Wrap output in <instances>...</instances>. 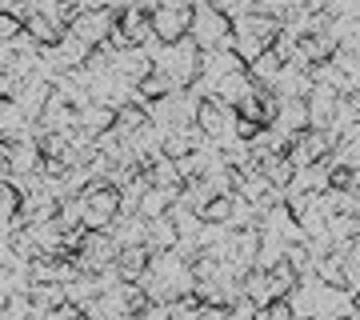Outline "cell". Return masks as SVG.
<instances>
[{
	"instance_id": "cell-1",
	"label": "cell",
	"mask_w": 360,
	"mask_h": 320,
	"mask_svg": "<svg viewBox=\"0 0 360 320\" xmlns=\"http://www.w3.org/2000/svg\"><path fill=\"white\" fill-rule=\"evenodd\" d=\"M84 200V229H112V220L120 217V188L108 180H92L80 192Z\"/></svg>"
},
{
	"instance_id": "cell-2",
	"label": "cell",
	"mask_w": 360,
	"mask_h": 320,
	"mask_svg": "<svg viewBox=\"0 0 360 320\" xmlns=\"http://www.w3.org/2000/svg\"><path fill=\"white\" fill-rule=\"evenodd\" d=\"M188 37L200 44V52L208 49H232V20L217 8H193V28H188Z\"/></svg>"
},
{
	"instance_id": "cell-3",
	"label": "cell",
	"mask_w": 360,
	"mask_h": 320,
	"mask_svg": "<svg viewBox=\"0 0 360 320\" xmlns=\"http://www.w3.org/2000/svg\"><path fill=\"white\" fill-rule=\"evenodd\" d=\"M196 124H200V132H205L212 144H224V141L236 136V108L224 104L220 96H208V101H200V108H196Z\"/></svg>"
},
{
	"instance_id": "cell-4",
	"label": "cell",
	"mask_w": 360,
	"mask_h": 320,
	"mask_svg": "<svg viewBox=\"0 0 360 320\" xmlns=\"http://www.w3.org/2000/svg\"><path fill=\"white\" fill-rule=\"evenodd\" d=\"M116 13H120V8H84L68 28H72L89 49H101L104 40H108V32L116 28Z\"/></svg>"
},
{
	"instance_id": "cell-5",
	"label": "cell",
	"mask_w": 360,
	"mask_h": 320,
	"mask_svg": "<svg viewBox=\"0 0 360 320\" xmlns=\"http://www.w3.org/2000/svg\"><path fill=\"white\" fill-rule=\"evenodd\" d=\"M356 308V293L345 284H316V320H333V316H352Z\"/></svg>"
},
{
	"instance_id": "cell-6",
	"label": "cell",
	"mask_w": 360,
	"mask_h": 320,
	"mask_svg": "<svg viewBox=\"0 0 360 320\" xmlns=\"http://www.w3.org/2000/svg\"><path fill=\"white\" fill-rule=\"evenodd\" d=\"M153 52L148 49H141V44H132V49H124V52H116L112 56V72L116 77H124V80H132V84H141L144 77H153Z\"/></svg>"
},
{
	"instance_id": "cell-7",
	"label": "cell",
	"mask_w": 360,
	"mask_h": 320,
	"mask_svg": "<svg viewBox=\"0 0 360 320\" xmlns=\"http://www.w3.org/2000/svg\"><path fill=\"white\" fill-rule=\"evenodd\" d=\"M312 89H316V84H312V72L300 68V64H284L276 84H272V92H276L281 101H309Z\"/></svg>"
},
{
	"instance_id": "cell-8",
	"label": "cell",
	"mask_w": 360,
	"mask_h": 320,
	"mask_svg": "<svg viewBox=\"0 0 360 320\" xmlns=\"http://www.w3.org/2000/svg\"><path fill=\"white\" fill-rule=\"evenodd\" d=\"M208 136L200 132V124H176L165 132V156H172V160H180V156H193L196 148H205Z\"/></svg>"
},
{
	"instance_id": "cell-9",
	"label": "cell",
	"mask_w": 360,
	"mask_h": 320,
	"mask_svg": "<svg viewBox=\"0 0 360 320\" xmlns=\"http://www.w3.org/2000/svg\"><path fill=\"white\" fill-rule=\"evenodd\" d=\"M28 276H32V284H68L77 276V269L68 256H37V260H28Z\"/></svg>"
},
{
	"instance_id": "cell-10",
	"label": "cell",
	"mask_w": 360,
	"mask_h": 320,
	"mask_svg": "<svg viewBox=\"0 0 360 320\" xmlns=\"http://www.w3.org/2000/svg\"><path fill=\"white\" fill-rule=\"evenodd\" d=\"M188 28H193V8H156L153 13V32L156 40H165V44H176L180 37H188Z\"/></svg>"
},
{
	"instance_id": "cell-11",
	"label": "cell",
	"mask_w": 360,
	"mask_h": 320,
	"mask_svg": "<svg viewBox=\"0 0 360 320\" xmlns=\"http://www.w3.org/2000/svg\"><path fill=\"white\" fill-rule=\"evenodd\" d=\"M116 25L129 32V40L132 44H141V49H148L156 40V32H153V13H144V8H136V4H124L120 13H116Z\"/></svg>"
},
{
	"instance_id": "cell-12",
	"label": "cell",
	"mask_w": 360,
	"mask_h": 320,
	"mask_svg": "<svg viewBox=\"0 0 360 320\" xmlns=\"http://www.w3.org/2000/svg\"><path fill=\"white\" fill-rule=\"evenodd\" d=\"M49 96H52V80L32 77V80H25V84H20V92L13 96V104L28 116V120H37V116L44 113V104H49Z\"/></svg>"
},
{
	"instance_id": "cell-13",
	"label": "cell",
	"mask_w": 360,
	"mask_h": 320,
	"mask_svg": "<svg viewBox=\"0 0 360 320\" xmlns=\"http://www.w3.org/2000/svg\"><path fill=\"white\" fill-rule=\"evenodd\" d=\"M304 104H309V128H333L336 104H340V92L316 84V89H312V96H309Z\"/></svg>"
},
{
	"instance_id": "cell-14",
	"label": "cell",
	"mask_w": 360,
	"mask_h": 320,
	"mask_svg": "<svg viewBox=\"0 0 360 320\" xmlns=\"http://www.w3.org/2000/svg\"><path fill=\"white\" fill-rule=\"evenodd\" d=\"M108 232H112V241L120 244V248H136V244L148 241V220H144L141 212H120Z\"/></svg>"
},
{
	"instance_id": "cell-15",
	"label": "cell",
	"mask_w": 360,
	"mask_h": 320,
	"mask_svg": "<svg viewBox=\"0 0 360 320\" xmlns=\"http://www.w3.org/2000/svg\"><path fill=\"white\" fill-rule=\"evenodd\" d=\"M37 120L49 128V132H68V128H77V108H72V104L60 96V92L52 89L49 104H44V113H40Z\"/></svg>"
},
{
	"instance_id": "cell-16",
	"label": "cell",
	"mask_w": 360,
	"mask_h": 320,
	"mask_svg": "<svg viewBox=\"0 0 360 320\" xmlns=\"http://www.w3.org/2000/svg\"><path fill=\"white\" fill-rule=\"evenodd\" d=\"M272 128L281 132L284 141H296V136L309 128V104H304V101H284L281 104V116L272 120Z\"/></svg>"
},
{
	"instance_id": "cell-17",
	"label": "cell",
	"mask_w": 360,
	"mask_h": 320,
	"mask_svg": "<svg viewBox=\"0 0 360 320\" xmlns=\"http://www.w3.org/2000/svg\"><path fill=\"white\" fill-rule=\"evenodd\" d=\"M112 124H116V108H108L104 101H89V104L77 108V128H84V132H92V136L108 132Z\"/></svg>"
},
{
	"instance_id": "cell-18",
	"label": "cell",
	"mask_w": 360,
	"mask_h": 320,
	"mask_svg": "<svg viewBox=\"0 0 360 320\" xmlns=\"http://www.w3.org/2000/svg\"><path fill=\"white\" fill-rule=\"evenodd\" d=\"M292 188H304V192H328V188H333V165H324V160H316V165L296 168Z\"/></svg>"
},
{
	"instance_id": "cell-19",
	"label": "cell",
	"mask_w": 360,
	"mask_h": 320,
	"mask_svg": "<svg viewBox=\"0 0 360 320\" xmlns=\"http://www.w3.org/2000/svg\"><path fill=\"white\" fill-rule=\"evenodd\" d=\"M252 92H257V84H252V77H248V68L245 72H229V77L217 80V96L224 104H232V108L245 101V96H252Z\"/></svg>"
},
{
	"instance_id": "cell-20",
	"label": "cell",
	"mask_w": 360,
	"mask_h": 320,
	"mask_svg": "<svg viewBox=\"0 0 360 320\" xmlns=\"http://www.w3.org/2000/svg\"><path fill=\"white\" fill-rule=\"evenodd\" d=\"M176 241H180V232H176V224H172V217L148 220V241H144V248H148V252H172V248H176Z\"/></svg>"
},
{
	"instance_id": "cell-21",
	"label": "cell",
	"mask_w": 360,
	"mask_h": 320,
	"mask_svg": "<svg viewBox=\"0 0 360 320\" xmlns=\"http://www.w3.org/2000/svg\"><path fill=\"white\" fill-rule=\"evenodd\" d=\"M148 260H153V252H148L144 244H136V248H120V256H116V272H120V281H141L144 272H148Z\"/></svg>"
},
{
	"instance_id": "cell-22",
	"label": "cell",
	"mask_w": 360,
	"mask_h": 320,
	"mask_svg": "<svg viewBox=\"0 0 360 320\" xmlns=\"http://www.w3.org/2000/svg\"><path fill=\"white\" fill-rule=\"evenodd\" d=\"M281 68H284V60L272 49H264L257 60L248 64V77H252V84H257V89H272V84H276V77H281Z\"/></svg>"
},
{
	"instance_id": "cell-23",
	"label": "cell",
	"mask_w": 360,
	"mask_h": 320,
	"mask_svg": "<svg viewBox=\"0 0 360 320\" xmlns=\"http://www.w3.org/2000/svg\"><path fill=\"white\" fill-rule=\"evenodd\" d=\"M257 165H260V172L269 177V184H276V188H288V184H292V177H296V168H292V160H288V153H269V156H260Z\"/></svg>"
},
{
	"instance_id": "cell-24",
	"label": "cell",
	"mask_w": 360,
	"mask_h": 320,
	"mask_svg": "<svg viewBox=\"0 0 360 320\" xmlns=\"http://www.w3.org/2000/svg\"><path fill=\"white\" fill-rule=\"evenodd\" d=\"M176 196H180V188H148L144 192V200H141V208H136V212H141L144 220H156V217H168V208L176 205Z\"/></svg>"
},
{
	"instance_id": "cell-25",
	"label": "cell",
	"mask_w": 360,
	"mask_h": 320,
	"mask_svg": "<svg viewBox=\"0 0 360 320\" xmlns=\"http://www.w3.org/2000/svg\"><path fill=\"white\" fill-rule=\"evenodd\" d=\"M56 52H60V60H65V68H68V72H72V68H84V64H89V56H92V49H89V44H84L80 37H77V32H72V28H68L65 37H60Z\"/></svg>"
},
{
	"instance_id": "cell-26",
	"label": "cell",
	"mask_w": 360,
	"mask_h": 320,
	"mask_svg": "<svg viewBox=\"0 0 360 320\" xmlns=\"http://www.w3.org/2000/svg\"><path fill=\"white\" fill-rule=\"evenodd\" d=\"M28 32H32V37H37L40 40V49H52V44H60V37H65V32H68V28L65 25H60V20H56V16H32V20H28Z\"/></svg>"
},
{
	"instance_id": "cell-27",
	"label": "cell",
	"mask_w": 360,
	"mask_h": 320,
	"mask_svg": "<svg viewBox=\"0 0 360 320\" xmlns=\"http://www.w3.org/2000/svg\"><path fill=\"white\" fill-rule=\"evenodd\" d=\"M28 296H32L37 312H56V308L68 300L65 284H32V288H28Z\"/></svg>"
},
{
	"instance_id": "cell-28",
	"label": "cell",
	"mask_w": 360,
	"mask_h": 320,
	"mask_svg": "<svg viewBox=\"0 0 360 320\" xmlns=\"http://www.w3.org/2000/svg\"><path fill=\"white\" fill-rule=\"evenodd\" d=\"M296 284H300V272L288 264V256H284L276 269H269V288H272V296H276V300H281V296H288Z\"/></svg>"
},
{
	"instance_id": "cell-29",
	"label": "cell",
	"mask_w": 360,
	"mask_h": 320,
	"mask_svg": "<svg viewBox=\"0 0 360 320\" xmlns=\"http://www.w3.org/2000/svg\"><path fill=\"white\" fill-rule=\"evenodd\" d=\"M148 177H153V184L156 188H184V180H180V168H176V160L172 156H156V165L148 168Z\"/></svg>"
},
{
	"instance_id": "cell-30",
	"label": "cell",
	"mask_w": 360,
	"mask_h": 320,
	"mask_svg": "<svg viewBox=\"0 0 360 320\" xmlns=\"http://www.w3.org/2000/svg\"><path fill=\"white\" fill-rule=\"evenodd\" d=\"M245 296H248L257 308H264L269 300H276V296H272V288H269V272H264V269L245 272Z\"/></svg>"
},
{
	"instance_id": "cell-31",
	"label": "cell",
	"mask_w": 360,
	"mask_h": 320,
	"mask_svg": "<svg viewBox=\"0 0 360 320\" xmlns=\"http://www.w3.org/2000/svg\"><path fill=\"white\" fill-rule=\"evenodd\" d=\"M348 252V248H345ZM345 252H328L316 260V281L321 284H345ZM348 288V284H345Z\"/></svg>"
},
{
	"instance_id": "cell-32",
	"label": "cell",
	"mask_w": 360,
	"mask_h": 320,
	"mask_svg": "<svg viewBox=\"0 0 360 320\" xmlns=\"http://www.w3.org/2000/svg\"><path fill=\"white\" fill-rule=\"evenodd\" d=\"M284 252H288V244L281 241V236H260V252H257V264H252V269H276V264H281L284 260Z\"/></svg>"
},
{
	"instance_id": "cell-33",
	"label": "cell",
	"mask_w": 360,
	"mask_h": 320,
	"mask_svg": "<svg viewBox=\"0 0 360 320\" xmlns=\"http://www.w3.org/2000/svg\"><path fill=\"white\" fill-rule=\"evenodd\" d=\"M264 49H269V44H264L260 37H252V32H236V28H232V52H236V56L245 60V68H248L252 60H257V56H260Z\"/></svg>"
},
{
	"instance_id": "cell-34",
	"label": "cell",
	"mask_w": 360,
	"mask_h": 320,
	"mask_svg": "<svg viewBox=\"0 0 360 320\" xmlns=\"http://www.w3.org/2000/svg\"><path fill=\"white\" fill-rule=\"evenodd\" d=\"M0 312H4L8 320H28L32 312H37V305H32V296L28 293H13L4 305H0Z\"/></svg>"
},
{
	"instance_id": "cell-35",
	"label": "cell",
	"mask_w": 360,
	"mask_h": 320,
	"mask_svg": "<svg viewBox=\"0 0 360 320\" xmlns=\"http://www.w3.org/2000/svg\"><path fill=\"white\" fill-rule=\"evenodd\" d=\"M200 220H208V224H229L232 220V196H212L205 205V212H200Z\"/></svg>"
},
{
	"instance_id": "cell-36",
	"label": "cell",
	"mask_w": 360,
	"mask_h": 320,
	"mask_svg": "<svg viewBox=\"0 0 360 320\" xmlns=\"http://www.w3.org/2000/svg\"><path fill=\"white\" fill-rule=\"evenodd\" d=\"M296 49H300V37H296L292 28L284 25L281 32H276V40H272V52H276V56L288 64V60H296Z\"/></svg>"
},
{
	"instance_id": "cell-37",
	"label": "cell",
	"mask_w": 360,
	"mask_h": 320,
	"mask_svg": "<svg viewBox=\"0 0 360 320\" xmlns=\"http://www.w3.org/2000/svg\"><path fill=\"white\" fill-rule=\"evenodd\" d=\"M208 8L224 13L229 20H240V16H248L252 8H257V0H208Z\"/></svg>"
},
{
	"instance_id": "cell-38",
	"label": "cell",
	"mask_w": 360,
	"mask_h": 320,
	"mask_svg": "<svg viewBox=\"0 0 360 320\" xmlns=\"http://www.w3.org/2000/svg\"><path fill=\"white\" fill-rule=\"evenodd\" d=\"M257 320H296V312L288 305V296H281V300H269L264 308H257Z\"/></svg>"
},
{
	"instance_id": "cell-39",
	"label": "cell",
	"mask_w": 360,
	"mask_h": 320,
	"mask_svg": "<svg viewBox=\"0 0 360 320\" xmlns=\"http://www.w3.org/2000/svg\"><path fill=\"white\" fill-rule=\"evenodd\" d=\"M37 144H40V156H68V136L65 132H44Z\"/></svg>"
},
{
	"instance_id": "cell-40",
	"label": "cell",
	"mask_w": 360,
	"mask_h": 320,
	"mask_svg": "<svg viewBox=\"0 0 360 320\" xmlns=\"http://www.w3.org/2000/svg\"><path fill=\"white\" fill-rule=\"evenodd\" d=\"M20 32H25V25H20L13 13H4V8H0V40H8V44H13Z\"/></svg>"
},
{
	"instance_id": "cell-41",
	"label": "cell",
	"mask_w": 360,
	"mask_h": 320,
	"mask_svg": "<svg viewBox=\"0 0 360 320\" xmlns=\"http://www.w3.org/2000/svg\"><path fill=\"white\" fill-rule=\"evenodd\" d=\"M136 320H176V316H172V305H156V300H148V308H141Z\"/></svg>"
},
{
	"instance_id": "cell-42",
	"label": "cell",
	"mask_w": 360,
	"mask_h": 320,
	"mask_svg": "<svg viewBox=\"0 0 360 320\" xmlns=\"http://www.w3.org/2000/svg\"><path fill=\"white\" fill-rule=\"evenodd\" d=\"M16 92H20V80L13 72H0V101H13Z\"/></svg>"
},
{
	"instance_id": "cell-43",
	"label": "cell",
	"mask_w": 360,
	"mask_h": 320,
	"mask_svg": "<svg viewBox=\"0 0 360 320\" xmlns=\"http://www.w3.org/2000/svg\"><path fill=\"white\" fill-rule=\"evenodd\" d=\"M8 165H13V141L0 136V177H8Z\"/></svg>"
},
{
	"instance_id": "cell-44",
	"label": "cell",
	"mask_w": 360,
	"mask_h": 320,
	"mask_svg": "<svg viewBox=\"0 0 360 320\" xmlns=\"http://www.w3.org/2000/svg\"><path fill=\"white\" fill-rule=\"evenodd\" d=\"M156 8H176V13H184V8H193L188 0H156Z\"/></svg>"
},
{
	"instance_id": "cell-45",
	"label": "cell",
	"mask_w": 360,
	"mask_h": 320,
	"mask_svg": "<svg viewBox=\"0 0 360 320\" xmlns=\"http://www.w3.org/2000/svg\"><path fill=\"white\" fill-rule=\"evenodd\" d=\"M304 4H309L312 13H328V4H333V0H304Z\"/></svg>"
},
{
	"instance_id": "cell-46",
	"label": "cell",
	"mask_w": 360,
	"mask_h": 320,
	"mask_svg": "<svg viewBox=\"0 0 360 320\" xmlns=\"http://www.w3.org/2000/svg\"><path fill=\"white\" fill-rule=\"evenodd\" d=\"M352 252H356V256H360V236H356V241H352Z\"/></svg>"
},
{
	"instance_id": "cell-47",
	"label": "cell",
	"mask_w": 360,
	"mask_h": 320,
	"mask_svg": "<svg viewBox=\"0 0 360 320\" xmlns=\"http://www.w3.org/2000/svg\"><path fill=\"white\" fill-rule=\"evenodd\" d=\"M333 320H352V316H333Z\"/></svg>"
},
{
	"instance_id": "cell-48",
	"label": "cell",
	"mask_w": 360,
	"mask_h": 320,
	"mask_svg": "<svg viewBox=\"0 0 360 320\" xmlns=\"http://www.w3.org/2000/svg\"><path fill=\"white\" fill-rule=\"evenodd\" d=\"M304 320H316V316H304Z\"/></svg>"
},
{
	"instance_id": "cell-49",
	"label": "cell",
	"mask_w": 360,
	"mask_h": 320,
	"mask_svg": "<svg viewBox=\"0 0 360 320\" xmlns=\"http://www.w3.org/2000/svg\"><path fill=\"white\" fill-rule=\"evenodd\" d=\"M84 320H92V316H84Z\"/></svg>"
},
{
	"instance_id": "cell-50",
	"label": "cell",
	"mask_w": 360,
	"mask_h": 320,
	"mask_svg": "<svg viewBox=\"0 0 360 320\" xmlns=\"http://www.w3.org/2000/svg\"><path fill=\"white\" fill-rule=\"evenodd\" d=\"M0 104H4V101H0Z\"/></svg>"
}]
</instances>
